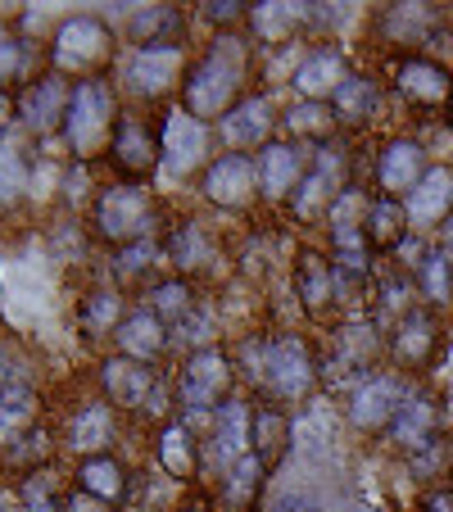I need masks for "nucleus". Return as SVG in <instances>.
I'll use <instances>...</instances> for the list:
<instances>
[{
  "label": "nucleus",
  "mask_w": 453,
  "mask_h": 512,
  "mask_svg": "<svg viewBox=\"0 0 453 512\" xmlns=\"http://www.w3.org/2000/svg\"><path fill=\"white\" fill-rule=\"evenodd\" d=\"M159 259H164V241H136L127 245V250H114V263H109V272H114V286H136V281H145L150 272L159 268Z\"/></svg>",
  "instance_id": "a19ab883"
},
{
  "label": "nucleus",
  "mask_w": 453,
  "mask_h": 512,
  "mask_svg": "<svg viewBox=\"0 0 453 512\" xmlns=\"http://www.w3.org/2000/svg\"><path fill=\"white\" fill-rule=\"evenodd\" d=\"M159 200L141 182H105L91 200V236L109 250H127L136 241H155Z\"/></svg>",
  "instance_id": "20e7f679"
},
{
  "label": "nucleus",
  "mask_w": 453,
  "mask_h": 512,
  "mask_svg": "<svg viewBox=\"0 0 453 512\" xmlns=\"http://www.w3.org/2000/svg\"><path fill=\"white\" fill-rule=\"evenodd\" d=\"M281 136L295 145H327L336 136V114H331L327 100H295V105L281 114Z\"/></svg>",
  "instance_id": "72a5a7b5"
},
{
  "label": "nucleus",
  "mask_w": 453,
  "mask_h": 512,
  "mask_svg": "<svg viewBox=\"0 0 453 512\" xmlns=\"http://www.w3.org/2000/svg\"><path fill=\"white\" fill-rule=\"evenodd\" d=\"M164 259L173 263L177 277L195 281L218 268V236H213V227H204L200 218H182V223H173L164 236Z\"/></svg>",
  "instance_id": "aec40b11"
},
{
  "label": "nucleus",
  "mask_w": 453,
  "mask_h": 512,
  "mask_svg": "<svg viewBox=\"0 0 453 512\" xmlns=\"http://www.w3.org/2000/svg\"><path fill=\"white\" fill-rule=\"evenodd\" d=\"M68 100H73V82L59 78V73H41V78H28L19 91H14V114H19V127L28 136H50L64 127Z\"/></svg>",
  "instance_id": "4468645a"
},
{
  "label": "nucleus",
  "mask_w": 453,
  "mask_h": 512,
  "mask_svg": "<svg viewBox=\"0 0 453 512\" xmlns=\"http://www.w3.org/2000/svg\"><path fill=\"white\" fill-rule=\"evenodd\" d=\"M200 10H204V19H209L213 28L232 32L236 23H250V10H254V5H245V0H209V5H200Z\"/></svg>",
  "instance_id": "8fccbe9b"
},
{
  "label": "nucleus",
  "mask_w": 453,
  "mask_h": 512,
  "mask_svg": "<svg viewBox=\"0 0 453 512\" xmlns=\"http://www.w3.org/2000/svg\"><path fill=\"white\" fill-rule=\"evenodd\" d=\"M422 512H453V490L449 485H444V490H426Z\"/></svg>",
  "instance_id": "6e6d98bb"
},
{
  "label": "nucleus",
  "mask_w": 453,
  "mask_h": 512,
  "mask_svg": "<svg viewBox=\"0 0 453 512\" xmlns=\"http://www.w3.org/2000/svg\"><path fill=\"white\" fill-rule=\"evenodd\" d=\"M200 195L222 213H245L263 200L254 155H213V164L200 173Z\"/></svg>",
  "instance_id": "9b49d317"
},
{
  "label": "nucleus",
  "mask_w": 453,
  "mask_h": 512,
  "mask_svg": "<svg viewBox=\"0 0 453 512\" xmlns=\"http://www.w3.org/2000/svg\"><path fill=\"white\" fill-rule=\"evenodd\" d=\"M127 295L114 286V281H105V286H91L87 295H82V304H78V331H82V340H114V331L123 327V318H127Z\"/></svg>",
  "instance_id": "bb28decb"
},
{
  "label": "nucleus",
  "mask_w": 453,
  "mask_h": 512,
  "mask_svg": "<svg viewBox=\"0 0 453 512\" xmlns=\"http://www.w3.org/2000/svg\"><path fill=\"white\" fill-rule=\"evenodd\" d=\"M59 512H118V508H109V503H100V499H91V494H82L78 485L64 494V508Z\"/></svg>",
  "instance_id": "864d4df0"
},
{
  "label": "nucleus",
  "mask_w": 453,
  "mask_h": 512,
  "mask_svg": "<svg viewBox=\"0 0 453 512\" xmlns=\"http://www.w3.org/2000/svg\"><path fill=\"white\" fill-rule=\"evenodd\" d=\"M295 445H304V449L327 445V413H322V408L295 413Z\"/></svg>",
  "instance_id": "3c124183"
},
{
  "label": "nucleus",
  "mask_w": 453,
  "mask_h": 512,
  "mask_svg": "<svg viewBox=\"0 0 453 512\" xmlns=\"http://www.w3.org/2000/svg\"><path fill=\"white\" fill-rule=\"evenodd\" d=\"M390 87L413 109H444L453 100V68L431 55H399L390 68Z\"/></svg>",
  "instance_id": "ddd939ff"
},
{
  "label": "nucleus",
  "mask_w": 453,
  "mask_h": 512,
  "mask_svg": "<svg viewBox=\"0 0 453 512\" xmlns=\"http://www.w3.org/2000/svg\"><path fill=\"white\" fill-rule=\"evenodd\" d=\"M73 485H78L82 494H91V499L109 503V508H123L127 494H132V476H127V467L118 463L114 454L82 458L78 472H73Z\"/></svg>",
  "instance_id": "c756f323"
},
{
  "label": "nucleus",
  "mask_w": 453,
  "mask_h": 512,
  "mask_svg": "<svg viewBox=\"0 0 453 512\" xmlns=\"http://www.w3.org/2000/svg\"><path fill=\"white\" fill-rule=\"evenodd\" d=\"M426 173H431V150H426L417 136H390V141H381V150H376V168H372L376 195L404 200Z\"/></svg>",
  "instance_id": "2eb2a0df"
},
{
  "label": "nucleus",
  "mask_w": 453,
  "mask_h": 512,
  "mask_svg": "<svg viewBox=\"0 0 453 512\" xmlns=\"http://www.w3.org/2000/svg\"><path fill=\"white\" fill-rule=\"evenodd\" d=\"M363 232H367V245H372V254H395L399 245L413 236V227H408V213H404V200L372 195Z\"/></svg>",
  "instance_id": "473e14b6"
},
{
  "label": "nucleus",
  "mask_w": 453,
  "mask_h": 512,
  "mask_svg": "<svg viewBox=\"0 0 453 512\" xmlns=\"http://www.w3.org/2000/svg\"><path fill=\"white\" fill-rule=\"evenodd\" d=\"M309 164H313V155L304 150V145L286 141V136H272L259 155H254V168H259V195L268 204H290V195L299 191Z\"/></svg>",
  "instance_id": "a211bd4d"
},
{
  "label": "nucleus",
  "mask_w": 453,
  "mask_h": 512,
  "mask_svg": "<svg viewBox=\"0 0 453 512\" xmlns=\"http://www.w3.org/2000/svg\"><path fill=\"white\" fill-rule=\"evenodd\" d=\"M186 68H191L186 46H136L123 64V87L136 100L155 105V100H168L173 91L182 96Z\"/></svg>",
  "instance_id": "1a4fd4ad"
},
{
  "label": "nucleus",
  "mask_w": 453,
  "mask_h": 512,
  "mask_svg": "<svg viewBox=\"0 0 453 512\" xmlns=\"http://www.w3.org/2000/svg\"><path fill=\"white\" fill-rule=\"evenodd\" d=\"M404 213L417 236H435V227L453 213V168L431 164V173L404 195Z\"/></svg>",
  "instance_id": "5701e85b"
},
{
  "label": "nucleus",
  "mask_w": 453,
  "mask_h": 512,
  "mask_svg": "<svg viewBox=\"0 0 453 512\" xmlns=\"http://www.w3.org/2000/svg\"><path fill=\"white\" fill-rule=\"evenodd\" d=\"M14 123H19V114H14V91H0V141L14 132Z\"/></svg>",
  "instance_id": "5fc2aeb1"
},
{
  "label": "nucleus",
  "mask_w": 453,
  "mask_h": 512,
  "mask_svg": "<svg viewBox=\"0 0 453 512\" xmlns=\"http://www.w3.org/2000/svg\"><path fill=\"white\" fill-rule=\"evenodd\" d=\"M155 458L159 467H164L168 481L177 485H191L195 476H200V445H195V435L186 422H164L159 426V445H155Z\"/></svg>",
  "instance_id": "7c9ffc66"
},
{
  "label": "nucleus",
  "mask_w": 453,
  "mask_h": 512,
  "mask_svg": "<svg viewBox=\"0 0 453 512\" xmlns=\"http://www.w3.org/2000/svg\"><path fill=\"white\" fill-rule=\"evenodd\" d=\"M168 345H173V340H168V327L150 309H141V304H136V309L123 318V327L114 331V354L136 358V363H155Z\"/></svg>",
  "instance_id": "cd10ccee"
},
{
  "label": "nucleus",
  "mask_w": 453,
  "mask_h": 512,
  "mask_svg": "<svg viewBox=\"0 0 453 512\" xmlns=\"http://www.w3.org/2000/svg\"><path fill=\"white\" fill-rule=\"evenodd\" d=\"M159 136H164V168L173 182H186V177H200L204 168L213 164L209 145H213V127L200 123L195 114H186L182 105H168L164 118H159Z\"/></svg>",
  "instance_id": "0eeeda50"
},
{
  "label": "nucleus",
  "mask_w": 453,
  "mask_h": 512,
  "mask_svg": "<svg viewBox=\"0 0 453 512\" xmlns=\"http://www.w3.org/2000/svg\"><path fill=\"white\" fill-rule=\"evenodd\" d=\"M440 463H444V440H431L426 449H417V454H408V467H413L422 481H431L435 472H440Z\"/></svg>",
  "instance_id": "603ef678"
},
{
  "label": "nucleus",
  "mask_w": 453,
  "mask_h": 512,
  "mask_svg": "<svg viewBox=\"0 0 453 512\" xmlns=\"http://www.w3.org/2000/svg\"><path fill=\"white\" fill-rule=\"evenodd\" d=\"M32 173H37V159L28 155V141L10 132L0 141V209L23 204V195L32 191Z\"/></svg>",
  "instance_id": "c9c22d12"
},
{
  "label": "nucleus",
  "mask_w": 453,
  "mask_h": 512,
  "mask_svg": "<svg viewBox=\"0 0 453 512\" xmlns=\"http://www.w3.org/2000/svg\"><path fill=\"white\" fill-rule=\"evenodd\" d=\"M408 295H417V281H413V272H408L404 263H386V268H376V300L386 304V309H395V313L417 309Z\"/></svg>",
  "instance_id": "49530a36"
},
{
  "label": "nucleus",
  "mask_w": 453,
  "mask_h": 512,
  "mask_svg": "<svg viewBox=\"0 0 453 512\" xmlns=\"http://www.w3.org/2000/svg\"><path fill=\"white\" fill-rule=\"evenodd\" d=\"M173 512H218V508H213V503L204 499V494H182Z\"/></svg>",
  "instance_id": "13d9d810"
},
{
  "label": "nucleus",
  "mask_w": 453,
  "mask_h": 512,
  "mask_svg": "<svg viewBox=\"0 0 453 512\" xmlns=\"http://www.w3.org/2000/svg\"><path fill=\"white\" fill-rule=\"evenodd\" d=\"M408 381H404V372H367L363 381H354L349 386V426L354 431H386L390 422H395V413H399V404H404V395H408Z\"/></svg>",
  "instance_id": "f8f14e48"
},
{
  "label": "nucleus",
  "mask_w": 453,
  "mask_h": 512,
  "mask_svg": "<svg viewBox=\"0 0 453 512\" xmlns=\"http://www.w3.org/2000/svg\"><path fill=\"white\" fill-rule=\"evenodd\" d=\"M413 281H417V300L426 309H453V263L444 259V250H426L422 263L413 268Z\"/></svg>",
  "instance_id": "ea45409f"
},
{
  "label": "nucleus",
  "mask_w": 453,
  "mask_h": 512,
  "mask_svg": "<svg viewBox=\"0 0 453 512\" xmlns=\"http://www.w3.org/2000/svg\"><path fill=\"white\" fill-rule=\"evenodd\" d=\"M250 431H254V404H245V399H227V404L213 413L209 454H213V463L222 467V476L232 472L245 454H254Z\"/></svg>",
  "instance_id": "b1692460"
},
{
  "label": "nucleus",
  "mask_w": 453,
  "mask_h": 512,
  "mask_svg": "<svg viewBox=\"0 0 453 512\" xmlns=\"http://www.w3.org/2000/svg\"><path fill=\"white\" fill-rule=\"evenodd\" d=\"M435 422H440V404H435L431 390H408L404 404H399L395 422L386 426V445L399 449V454H417V449H426L431 440H440L435 435Z\"/></svg>",
  "instance_id": "4be33fe9"
},
{
  "label": "nucleus",
  "mask_w": 453,
  "mask_h": 512,
  "mask_svg": "<svg viewBox=\"0 0 453 512\" xmlns=\"http://www.w3.org/2000/svg\"><path fill=\"white\" fill-rule=\"evenodd\" d=\"M272 512H318V503L304 499V494H286V499H277V508Z\"/></svg>",
  "instance_id": "4d7b16f0"
},
{
  "label": "nucleus",
  "mask_w": 453,
  "mask_h": 512,
  "mask_svg": "<svg viewBox=\"0 0 453 512\" xmlns=\"http://www.w3.org/2000/svg\"><path fill=\"white\" fill-rule=\"evenodd\" d=\"M435 250H453V213L444 218L440 227H435Z\"/></svg>",
  "instance_id": "bf43d9fd"
},
{
  "label": "nucleus",
  "mask_w": 453,
  "mask_h": 512,
  "mask_svg": "<svg viewBox=\"0 0 453 512\" xmlns=\"http://www.w3.org/2000/svg\"><path fill=\"white\" fill-rule=\"evenodd\" d=\"M127 37L136 46H186V14L177 5H145L132 14Z\"/></svg>",
  "instance_id": "2f4dec72"
},
{
  "label": "nucleus",
  "mask_w": 453,
  "mask_h": 512,
  "mask_svg": "<svg viewBox=\"0 0 453 512\" xmlns=\"http://www.w3.org/2000/svg\"><path fill=\"white\" fill-rule=\"evenodd\" d=\"M250 55H254V37H241L236 28L218 32V37L204 46V55L191 59L177 105L213 127L227 109L250 96V91H245V82H250Z\"/></svg>",
  "instance_id": "f257e3e1"
},
{
  "label": "nucleus",
  "mask_w": 453,
  "mask_h": 512,
  "mask_svg": "<svg viewBox=\"0 0 453 512\" xmlns=\"http://www.w3.org/2000/svg\"><path fill=\"white\" fill-rule=\"evenodd\" d=\"M435 349H440V318L435 309L417 304V309L399 313L395 327H390L386 354L395 358L399 372H426L435 363Z\"/></svg>",
  "instance_id": "f3484780"
},
{
  "label": "nucleus",
  "mask_w": 453,
  "mask_h": 512,
  "mask_svg": "<svg viewBox=\"0 0 453 512\" xmlns=\"http://www.w3.org/2000/svg\"><path fill=\"white\" fill-rule=\"evenodd\" d=\"M241 358V377L259 390L268 404H299L309 399L313 386H318V363H313V349L304 336L295 331H254V336L241 340L236 349Z\"/></svg>",
  "instance_id": "f03ea898"
},
{
  "label": "nucleus",
  "mask_w": 453,
  "mask_h": 512,
  "mask_svg": "<svg viewBox=\"0 0 453 512\" xmlns=\"http://www.w3.org/2000/svg\"><path fill=\"white\" fill-rule=\"evenodd\" d=\"M96 381H100V395L114 408H123V413H164L159 408L164 381H159L155 363H136V358L109 354V358H100Z\"/></svg>",
  "instance_id": "6e6552de"
},
{
  "label": "nucleus",
  "mask_w": 453,
  "mask_h": 512,
  "mask_svg": "<svg viewBox=\"0 0 453 512\" xmlns=\"http://www.w3.org/2000/svg\"><path fill=\"white\" fill-rule=\"evenodd\" d=\"M118 118H123V109H118L114 82L109 78L73 82V100H68L64 127H59L73 164H91V159H100V155L109 159V141H114Z\"/></svg>",
  "instance_id": "7ed1b4c3"
},
{
  "label": "nucleus",
  "mask_w": 453,
  "mask_h": 512,
  "mask_svg": "<svg viewBox=\"0 0 453 512\" xmlns=\"http://www.w3.org/2000/svg\"><path fill=\"white\" fill-rule=\"evenodd\" d=\"M168 340H173L177 349H186V354L213 349L218 345V313H213V304L200 300L182 322H177V327H168Z\"/></svg>",
  "instance_id": "37998d69"
},
{
  "label": "nucleus",
  "mask_w": 453,
  "mask_h": 512,
  "mask_svg": "<svg viewBox=\"0 0 453 512\" xmlns=\"http://www.w3.org/2000/svg\"><path fill=\"white\" fill-rule=\"evenodd\" d=\"M290 286H295V300L304 304L309 318H327L340 304L336 300V268H331V254H322V250H299Z\"/></svg>",
  "instance_id": "393cba45"
},
{
  "label": "nucleus",
  "mask_w": 453,
  "mask_h": 512,
  "mask_svg": "<svg viewBox=\"0 0 453 512\" xmlns=\"http://www.w3.org/2000/svg\"><path fill=\"white\" fill-rule=\"evenodd\" d=\"M50 254H55V263H82L87 259V227L78 218L55 223L50 227Z\"/></svg>",
  "instance_id": "09e8293b"
},
{
  "label": "nucleus",
  "mask_w": 453,
  "mask_h": 512,
  "mask_svg": "<svg viewBox=\"0 0 453 512\" xmlns=\"http://www.w3.org/2000/svg\"><path fill=\"white\" fill-rule=\"evenodd\" d=\"M444 485H449V490H453V463H449V476H444Z\"/></svg>",
  "instance_id": "e2e57ef3"
},
{
  "label": "nucleus",
  "mask_w": 453,
  "mask_h": 512,
  "mask_svg": "<svg viewBox=\"0 0 453 512\" xmlns=\"http://www.w3.org/2000/svg\"><path fill=\"white\" fill-rule=\"evenodd\" d=\"M164 159V136H159V123L145 114H132L123 109L114 127V141H109V168L118 173V182H141L159 168Z\"/></svg>",
  "instance_id": "9d476101"
},
{
  "label": "nucleus",
  "mask_w": 453,
  "mask_h": 512,
  "mask_svg": "<svg viewBox=\"0 0 453 512\" xmlns=\"http://www.w3.org/2000/svg\"><path fill=\"white\" fill-rule=\"evenodd\" d=\"M28 59H32V46L23 37H14L10 28H0V91H10L14 82L28 73Z\"/></svg>",
  "instance_id": "de8ad7c7"
},
{
  "label": "nucleus",
  "mask_w": 453,
  "mask_h": 512,
  "mask_svg": "<svg viewBox=\"0 0 453 512\" xmlns=\"http://www.w3.org/2000/svg\"><path fill=\"white\" fill-rule=\"evenodd\" d=\"M236 386V363L222 345L200 349V354H186L182 368H177L173 381V399L186 413H218L227 399H232Z\"/></svg>",
  "instance_id": "423d86ee"
},
{
  "label": "nucleus",
  "mask_w": 453,
  "mask_h": 512,
  "mask_svg": "<svg viewBox=\"0 0 453 512\" xmlns=\"http://www.w3.org/2000/svg\"><path fill=\"white\" fill-rule=\"evenodd\" d=\"M64 494H68V490L59 485V476L50 472V467L19 476V485H14L19 512H59V508H64Z\"/></svg>",
  "instance_id": "79ce46f5"
},
{
  "label": "nucleus",
  "mask_w": 453,
  "mask_h": 512,
  "mask_svg": "<svg viewBox=\"0 0 453 512\" xmlns=\"http://www.w3.org/2000/svg\"><path fill=\"white\" fill-rule=\"evenodd\" d=\"M195 281H186V277H159V281H150V286L141 290V309H150L164 327H177V322L186 318V313L195 309Z\"/></svg>",
  "instance_id": "4c0bfd02"
},
{
  "label": "nucleus",
  "mask_w": 453,
  "mask_h": 512,
  "mask_svg": "<svg viewBox=\"0 0 453 512\" xmlns=\"http://www.w3.org/2000/svg\"><path fill=\"white\" fill-rule=\"evenodd\" d=\"M32 426H41V395L28 381H14V386L0 390V454L28 435Z\"/></svg>",
  "instance_id": "f704fd0d"
},
{
  "label": "nucleus",
  "mask_w": 453,
  "mask_h": 512,
  "mask_svg": "<svg viewBox=\"0 0 453 512\" xmlns=\"http://www.w3.org/2000/svg\"><path fill=\"white\" fill-rule=\"evenodd\" d=\"M250 445H254V458H259V463L272 472V467H277L281 458L290 454V445H295V417H290L281 404H268V399H259V404H254Z\"/></svg>",
  "instance_id": "a878e982"
},
{
  "label": "nucleus",
  "mask_w": 453,
  "mask_h": 512,
  "mask_svg": "<svg viewBox=\"0 0 453 512\" xmlns=\"http://www.w3.org/2000/svg\"><path fill=\"white\" fill-rule=\"evenodd\" d=\"M114 440H118V408L109 404L105 395L73 408V417H68V426H64V449L68 454H78V463L82 458L109 454Z\"/></svg>",
  "instance_id": "6ab92c4d"
},
{
  "label": "nucleus",
  "mask_w": 453,
  "mask_h": 512,
  "mask_svg": "<svg viewBox=\"0 0 453 512\" xmlns=\"http://www.w3.org/2000/svg\"><path fill=\"white\" fill-rule=\"evenodd\" d=\"M381 105H386V91L372 73H349L345 87L331 96V114H336L340 127H372Z\"/></svg>",
  "instance_id": "c85d7f7f"
},
{
  "label": "nucleus",
  "mask_w": 453,
  "mask_h": 512,
  "mask_svg": "<svg viewBox=\"0 0 453 512\" xmlns=\"http://www.w3.org/2000/svg\"><path fill=\"white\" fill-rule=\"evenodd\" d=\"M50 454H55V440H50L46 426H32L28 435H19L5 454H0V463L10 467V472L28 476V472H41V467H50Z\"/></svg>",
  "instance_id": "c03bdc74"
},
{
  "label": "nucleus",
  "mask_w": 453,
  "mask_h": 512,
  "mask_svg": "<svg viewBox=\"0 0 453 512\" xmlns=\"http://www.w3.org/2000/svg\"><path fill=\"white\" fill-rule=\"evenodd\" d=\"M349 73H354V68H349L340 46H313L309 55L295 64V73H290V91H295L299 100H327L331 105V96L345 87Z\"/></svg>",
  "instance_id": "412c9836"
},
{
  "label": "nucleus",
  "mask_w": 453,
  "mask_h": 512,
  "mask_svg": "<svg viewBox=\"0 0 453 512\" xmlns=\"http://www.w3.org/2000/svg\"><path fill=\"white\" fill-rule=\"evenodd\" d=\"M263 481H268V467H263L254 454H245L232 472L222 476V499L232 503V508H250V503L259 499Z\"/></svg>",
  "instance_id": "a18cd8bd"
},
{
  "label": "nucleus",
  "mask_w": 453,
  "mask_h": 512,
  "mask_svg": "<svg viewBox=\"0 0 453 512\" xmlns=\"http://www.w3.org/2000/svg\"><path fill=\"white\" fill-rule=\"evenodd\" d=\"M313 10L309 5H281V0H268V5H254L250 10V37L263 41V46H281L290 41V32L299 23H309Z\"/></svg>",
  "instance_id": "58836bf2"
},
{
  "label": "nucleus",
  "mask_w": 453,
  "mask_h": 512,
  "mask_svg": "<svg viewBox=\"0 0 453 512\" xmlns=\"http://www.w3.org/2000/svg\"><path fill=\"white\" fill-rule=\"evenodd\" d=\"M0 512H19V499H14V490H0Z\"/></svg>",
  "instance_id": "052dcab7"
},
{
  "label": "nucleus",
  "mask_w": 453,
  "mask_h": 512,
  "mask_svg": "<svg viewBox=\"0 0 453 512\" xmlns=\"http://www.w3.org/2000/svg\"><path fill=\"white\" fill-rule=\"evenodd\" d=\"M118 46H114V28L96 14H73L59 23L55 41H50V73L73 82L87 78H105V68L114 64Z\"/></svg>",
  "instance_id": "39448f33"
},
{
  "label": "nucleus",
  "mask_w": 453,
  "mask_h": 512,
  "mask_svg": "<svg viewBox=\"0 0 453 512\" xmlns=\"http://www.w3.org/2000/svg\"><path fill=\"white\" fill-rule=\"evenodd\" d=\"M5 368H10V354L0 349V390H5V386H14V381H10V372H5Z\"/></svg>",
  "instance_id": "680f3d73"
},
{
  "label": "nucleus",
  "mask_w": 453,
  "mask_h": 512,
  "mask_svg": "<svg viewBox=\"0 0 453 512\" xmlns=\"http://www.w3.org/2000/svg\"><path fill=\"white\" fill-rule=\"evenodd\" d=\"M277 123L281 118H277V109H272V100L263 96V91H250L241 105H232L218 123H213V136L227 145V155H245V150L259 155L263 145L272 141Z\"/></svg>",
  "instance_id": "dca6fc26"
},
{
  "label": "nucleus",
  "mask_w": 453,
  "mask_h": 512,
  "mask_svg": "<svg viewBox=\"0 0 453 512\" xmlns=\"http://www.w3.org/2000/svg\"><path fill=\"white\" fill-rule=\"evenodd\" d=\"M435 28H444L440 23V5H426V0H404V5H386L381 10V32H386V41H422L431 37Z\"/></svg>",
  "instance_id": "e433bc0d"
}]
</instances>
